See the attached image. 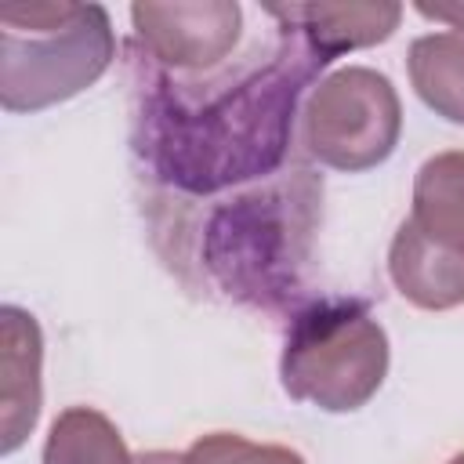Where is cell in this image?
Returning a JSON list of instances; mask_svg holds the SVG:
<instances>
[{
  "instance_id": "9a60e30c",
  "label": "cell",
  "mask_w": 464,
  "mask_h": 464,
  "mask_svg": "<svg viewBox=\"0 0 464 464\" xmlns=\"http://www.w3.org/2000/svg\"><path fill=\"white\" fill-rule=\"evenodd\" d=\"M446 464H464V453H457L453 460H446Z\"/></svg>"
},
{
  "instance_id": "5bb4252c",
  "label": "cell",
  "mask_w": 464,
  "mask_h": 464,
  "mask_svg": "<svg viewBox=\"0 0 464 464\" xmlns=\"http://www.w3.org/2000/svg\"><path fill=\"white\" fill-rule=\"evenodd\" d=\"M134 464H185V457H178V453H167V450H149V453L134 457Z\"/></svg>"
},
{
  "instance_id": "ba28073f",
  "label": "cell",
  "mask_w": 464,
  "mask_h": 464,
  "mask_svg": "<svg viewBox=\"0 0 464 464\" xmlns=\"http://www.w3.org/2000/svg\"><path fill=\"white\" fill-rule=\"evenodd\" d=\"M388 276L395 290L424 312H446L464 304V250L431 243L424 232H417L410 218L392 239Z\"/></svg>"
},
{
  "instance_id": "30bf717a",
  "label": "cell",
  "mask_w": 464,
  "mask_h": 464,
  "mask_svg": "<svg viewBox=\"0 0 464 464\" xmlns=\"http://www.w3.org/2000/svg\"><path fill=\"white\" fill-rule=\"evenodd\" d=\"M410 83L420 94V102L464 127V33H428L410 44Z\"/></svg>"
},
{
  "instance_id": "8992f818",
  "label": "cell",
  "mask_w": 464,
  "mask_h": 464,
  "mask_svg": "<svg viewBox=\"0 0 464 464\" xmlns=\"http://www.w3.org/2000/svg\"><path fill=\"white\" fill-rule=\"evenodd\" d=\"M44 334L36 319L18 308H0V450L14 453L36 428L44 384Z\"/></svg>"
},
{
  "instance_id": "7a4b0ae2",
  "label": "cell",
  "mask_w": 464,
  "mask_h": 464,
  "mask_svg": "<svg viewBox=\"0 0 464 464\" xmlns=\"http://www.w3.org/2000/svg\"><path fill=\"white\" fill-rule=\"evenodd\" d=\"M116 54L102 4H22L0 11V105L40 112L87 91Z\"/></svg>"
},
{
  "instance_id": "277c9868",
  "label": "cell",
  "mask_w": 464,
  "mask_h": 464,
  "mask_svg": "<svg viewBox=\"0 0 464 464\" xmlns=\"http://www.w3.org/2000/svg\"><path fill=\"white\" fill-rule=\"evenodd\" d=\"M402 130V105L392 80L366 65H344L319 80L304 105V145L334 170H370L384 163Z\"/></svg>"
},
{
  "instance_id": "5b68a950",
  "label": "cell",
  "mask_w": 464,
  "mask_h": 464,
  "mask_svg": "<svg viewBox=\"0 0 464 464\" xmlns=\"http://www.w3.org/2000/svg\"><path fill=\"white\" fill-rule=\"evenodd\" d=\"M130 22L156 62L174 69H210L236 47L243 11L232 0L134 4Z\"/></svg>"
},
{
  "instance_id": "4fadbf2b",
  "label": "cell",
  "mask_w": 464,
  "mask_h": 464,
  "mask_svg": "<svg viewBox=\"0 0 464 464\" xmlns=\"http://www.w3.org/2000/svg\"><path fill=\"white\" fill-rule=\"evenodd\" d=\"M417 11H420L424 18H435V22H453V29L464 33V4H442V7L417 4Z\"/></svg>"
},
{
  "instance_id": "3957f363",
  "label": "cell",
  "mask_w": 464,
  "mask_h": 464,
  "mask_svg": "<svg viewBox=\"0 0 464 464\" xmlns=\"http://www.w3.org/2000/svg\"><path fill=\"white\" fill-rule=\"evenodd\" d=\"M384 373L388 334L362 301H315L290 323L279 359V377L290 399L326 413H352L377 395Z\"/></svg>"
},
{
  "instance_id": "7c38bea8",
  "label": "cell",
  "mask_w": 464,
  "mask_h": 464,
  "mask_svg": "<svg viewBox=\"0 0 464 464\" xmlns=\"http://www.w3.org/2000/svg\"><path fill=\"white\" fill-rule=\"evenodd\" d=\"M185 464H304V457L286 446L250 442L232 431H210L188 446Z\"/></svg>"
},
{
  "instance_id": "8fae6325",
  "label": "cell",
  "mask_w": 464,
  "mask_h": 464,
  "mask_svg": "<svg viewBox=\"0 0 464 464\" xmlns=\"http://www.w3.org/2000/svg\"><path fill=\"white\" fill-rule=\"evenodd\" d=\"M44 464H134V457L105 413L91 406H69L47 431Z\"/></svg>"
},
{
  "instance_id": "6da1fadb",
  "label": "cell",
  "mask_w": 464,
  "mask_h": 464,
  "mask_svg": "<svg viewBox=\"0 0 464 464\" xmlns=\"http://www.w3.org/2000/svg\"><path fill=\"white\" fill-rule=\"evenodd\" d=\"M323 65L326 62L297 33L265 69L239 80L210 105H174L163 112L152 145L163 178L188 192H218L232 181L268 174L283 160L294 102Z\"/></svg>"
},
{
  "instance_id": "9c48e42d",
  "label": "cell",
  "mask_w": 464,
  "mask_h": 464,
  "mask_svg": "<svg viewBox=\"0 0 464 464\" xmlns=\"http://www.w3.org/2000/svg\"><path fill=\"white\" fill-rule=\"evenodd\" d=\"M410 221L431 243L464 250V152L450 149L420 163Z\"/></svg>"
},
{
  "instance_id": "52a82bcc",
  "label": "cell",
  "mask_w": 464,
  "mask_h": 464,
  "mask_svg": "<svg viewBox=\"0 0 464 464\" xmlns=\"http://www.w3.org/2000/svg\"><path fill=\"white\" fill-rule=\"evenodd\" d=\"M283 25L297 29L304 44L323 58H337L344 51L384 44L402 18L399 4L377 0V4H276L265 7Z\"/></svg>"
}]
</instances>
